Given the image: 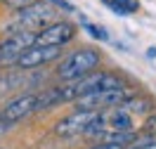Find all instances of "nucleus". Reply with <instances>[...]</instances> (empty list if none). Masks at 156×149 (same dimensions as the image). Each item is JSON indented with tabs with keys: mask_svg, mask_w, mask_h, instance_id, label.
Listing matches in <instances>:
<instances>
[{
	"mask_svg": "<svg viewBox=\"0 0 156 149\" xmlns=\"http://www.w3.org/2000/svg\"><path fill=\"white\" fill-rule=\"evenodd\" d=\"M57 17V12L43 5V2H33L29 7L17 12V19L7 26V33H36V31L48 29V24Z\"/></svg>",
	"mask_w": 156,
	"mask_h": 149,
	"instance_id": "f257e3e1",
	"label": "nucleus"
},
{
	"mask_svg": "<svg viewBox=\"0 0 156 149\" xmlns=\"http://www.w3.org/2000/svg\"><path fill=\"white\" fill-rule=\"evenodd\" d=\"M99 64V52L92 48H80L76 52L66 55V59L59 64L57 76L62 80H80Z\"/></svg>",
	"mask_w": 156,
	"mask_h": 149,
	"instance_id": "f03ea898",
	"label": "nucleus"
},
{
	"mask_svg": "<svg viewBox=\"0 0 156 149\" xmlns=\"http://www.w3.org/2000/svg\"><path fill=\"white\" fill-rule=\"evenodd\" d=\"M118 88H126V85H123V80L118 78L116 73L99 71V73H90V76L78 80L76 85H73V95H76V99H80V97H88V95H95V92L118 90Z\"/></svg>",
	"mask_w": 156,
	"mask_h": 149,
	"instance_id": "7ed1b4c3",
	"label": "nucleus"
},
{
	"mask_svg": "<svg viewBox=\"0 0 156 149\" xmlns=\"http://www.w3.org/2000/svg\"><path fill=\"white\" fill-rule=\"evenodd\" d=\"M135 97V92L128 88H118V90H104V92H95V95H88V97L78 99V109L83 111H99L107 109V107H121L126 104L128 99Z\"/></svg>",
	"mask_w": 156,
	"mask_h": 149,
	"instance_id": "20e7f679",
	"label": "nucleus"
},
{
	"mask_svg": "<svg viewBox=\"0 0 156 149\" xmlns=\"http://www.w3.org/2000/svg\"><path fill=\"white\" fill-rule=\"evenodd\" d=\"M38 43L36 33H12L10 38H5L0 43V66H10L21 59V55L29 48H33Z\"/></svg>",
	"mask_w": 156,
	"mask_h": 149,
	"instance_id": "39448f33",
	"label": "nucleus"
},
{
	"mask_svg": "<svg viewBox=\"0 0 156 149\" xmlns=\"http://www.w3.org/2000/svg\"><path fill=\"white\" fill-rule=\"evenodd\" d=\"M97 114L99 111H83L80 109V111H76V114H71V116L59 121L55 126V133L59 137H71V135H78V133H85L88 126L97 119Z\"/></svg>",
	"mask_w": 156,
	"mask_h": 149,
	"instance_id": "423d86ee",
	"label": "nucleus"
},
{
	"mask_svg": "<svg viewBox=\"0 0 156 149\" xmlns=\"http://www.w3.org/2000/svg\"><path fill=\"white\" fill-rule=\"evenodd\" d=\"M59 57V48L57 45H33L29 48L24 55H21V59L17 62L21 69H36V66H43V64H48V62L57 59Z\"/></svg>",
	"mask_w": 156,
	"mask_h": 149,
	"instance_id": "0eeeda50",
	"label": "nucleus"
},
{
	"mask_svg": "<svg viewBox=\"0 0 156 149\" xmlns=\"http://www.w3.org/2000/svg\"><path fill=\"white\" fill-rule=\"evenodd\" d=\"M73 36H76V26L73 24L57 21V24H52V26H48V29H43L38 33V45H57V48H62Z\"/></svg>",
	"mask_w": 156,
	"mask_h": 149,
	"instance_id": "6e6552de",
	"label": "nucleus"
},
{
	"mask_svg": "<svg viewBox=\"0 0 156 149\" xmlns=\"http://www.w3.org/2000/svg\"><path fill=\"white\" fill-rule=\"evenodd\" d=\"M36 107H38V95H21V97H17L14 102H10L2 109V119L5 121L24 119V116H29L31 111H36Z\"/></svg>",
	"mask_w": 156,
	"mask_h": 149,
	"instance_id": "1a4fd4ad",
	"label": "nucleus"
},
{
	"mask_svg": "<svg viewBox=\"0 0 156 149\" xmlns=\"http://www.w3.org/2000/svg\"><path fill=\"white\" fill-rule=\"evenodd\" d=\"M69 99H76L73 85H69V88H52L48 92L38 95V107L36 109H48V107H55V104H62V102H69Z\"/></svg>",
	"mask_w": 156,
	"mask_h": 149,
	"instance_id": "9d476101",
	"label": "nucleus"
},
{
	"mask_svg": "<svg viewBox=\"0 0 156 149\" xmlns=\"http://www.w3.org/2000/svg\"><path fill=\"white\" fill-rule=\"evenodd\" d=\"M104 121L109 123L107 133H128V130H133V119H130V114L123 111L121 107H116L114 111L104 114Z\"/></svg>",
	"mask_w": 156,
	"mask_h": 149,
	"instance_id": "9b49d317",
	"label": "nucleus"
},
{
	"mask_svg": "<svg viewBox=\"0 0 156 149\" xmlns=\"http://www.w3.org/2000/svg\"><path fill=\"white\" fill-rule=\"evenodd\" d=\"M24 83V73L14 71V73H0V95L5 92H14L17 88H21Z\"/></svg>",
	"mask_w": 156,
	"mask_h": 149,
	"instance_id": "f8f14e48",
	"label": "nucleus"
},
{
	"mask_svg": "<svg viewBox=\"0 0 156 149\" xmlns=\"http://www.w3.org/2000/svg\"><path fill=\"white\" fill-rule=\"evenodd\" d=\"M121 109L128 111V114H144V111H151L154 109V104L149 102L147 97H133V99H128L126 104H121Z\"/></svg>",
	"mask_w": 156,
	"mask_h": 149,
	"instance_id": "ddd939ff",
	"label": "nucleus"
},
{
	"mask_svg": "<svg viewBox=\"0 0 156 149\" xmlns=\"http://www.w3.org/2000/svg\"><path fill=\"white\" fill-rule=\"evenodd\" d=\"M104 5H109L111 10L116 12V14H130V12H135L140 7V2L137 0H104Z\"/></svg>",
	"mask_w": 156,
	"mask_h": 149,
	"instance_id": "4468645a",
	"label": "nucleus"
},
{
	"mask_svg": "<svg viewBox=\"0 0 156 149\" xmlns=\"http://www.w3.org/2000/svg\"><path fill=\"white\" fill-rule=\"evenodd\" d=\"M85 29H88L90 33H92V36H95V38H99V40H109V36H107V31L102 29V26H95V24H88V21H85Z\"/></svg>",
	"mask_w": 156,
	"mask_h": 149,
	"instance_id": "2eb2a0df",
	"label": "nucleus"
},
{
	"mask_svg": "<svg viewBox=\"0 0 156 149\" xmlns=\"http://www.w3.org/2000/svg\"><path fill=\"white\" fill-rule=\"evenodd\" d=\"M0 2H5V5H10V7H17V10H24V7L33 5V0H0Z\"/></svg>",
	"mask_w": 156,
	"mask_h": 149,
	"instance_id": "dca6fc26",
	"label": "nucleus"
},
{
	"mask_svg": "<svg viewBox=\"0 0 156 149\" xmlns=\"http://www.w3.org/2000/svg\"><path fill=\"white\" fill-rule=\"evenodd\" d=\"M128 149H156V140H147L142 144H130Z\"/></svg>",
	"mask_w": 156,
	"mask_h": 149,
	"instance_id": "f3484780",
	"label": "nucleus"
},
{
	"mask_svg": "<svg viewBox=\"0 0 156 149\" xmlns=\"http://www.w3.org/2000/svg\"><path fill=\"white\" fill-rule=\"evenodd\" d=\"M144 130H147V133H156V114L147 119V123H144Z\"/></svg>",
	"mask_w": 156,
	"mask_h": 149,
	"instance_id": "a211bd4d",
	"label": "nucleus"
},
{
	"mask_svg": "<svg viewBox=\"0 0 156 149\" xmlns=\"http://www.w3.org/2000/svg\"><path fill=\"white\" fill-rule=\"evenodd\" d=\"M90 149H123L121 144H114V142H102V144H95V147Z\"/></svg>",
	"mask_w": 156,
	"mask_h": 149,
	"instance_id": "6ab92c4d",
	"label": "nucleus"
},
{
	"mask_svg": "<svg viewBox=\"0 0 156 149\" xmlns=\"http://www.w3.org/2000/svg\"><path fill=\"white\" fill-rule=\"evenodd\" d=\"M50 2H55V5H59L62 10H73V5H71V2H66V0H50Z\"/></svg>",
	"mask_w": 156,
	"mask_h": 149,
	"instance_id": "aec40b11",
	"label": "nucleus"
}]
</instances>
